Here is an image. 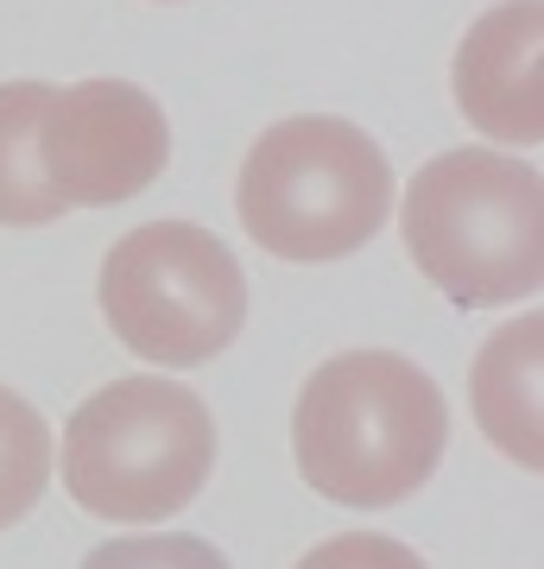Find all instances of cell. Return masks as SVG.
<instances>
[{
  "mask_svg": "<svg viewBox=\"0 0 544 569\" xmlns=\"http://www.w3.org/2000/svg\"><path fill=\"white\" fill-rule=\"evenodd\" d=\"M538 355H544V317H520L487 336V348L475 355V418L494 437L501 456H513L520 468L544 462L538 443Z\"/></svg>",
  "mask_w": 544,
  "mask_h": 569,
  "instance_id": "ba28073f",
  "label": "cell"
},
{
  "mask_svg": "<svg viewBox=\"0 0 544 569\" xmlns=\"http://www.w3.org/2000/svg\"><path fill=\"white\" fill-rule=\"evenodd\" d=\"M216 418L190 387L133 373L89 392L63 425V493L108 526H159L202 493Z\"/></svg>",
  "mask_w": 544,
  "mask_h": 569,
  "instance_id": "277c9868",
  "label": "cell"
},
{
  "mask_svg": "<svg viewBox=\"0 0 544 569\" xmlns=\"http://www.w3.org/2000/svg\"><path fill=\"white\" fill-rule=\"evenodd\" d=\"M544 0H501L456 44V108L506 146L544 140Z\"/></svg>",
  "mask_w": 544,
  "mask_h": 569,
  "instance_id": "52a82bcc",
  "label": "cell"
},
{
  "mask_svg": "<svg viewBox=\"0 0 544 569\" xmlns=\"http://www.w3.org/2000/svg\"><path fill=\"white\" fill-rule=\"evenodd\" d=\"M298 569H424V557L380 531H336L317 550H304Z\"/></svg>",
  "mask_w": 544,
  "mask_h": 569,
  "instance_id": "7c38bea8",
  "label": "cell"
},
{
  "mask_svg": "<svg viewBox=\"0 0 544 569\" xmlns=\"http://www.w3.org/2000/svg\"><path fill=\"white\" fill-rule=\"evenodd\" d=\"M449 406L437 380L393 348H348L304 380L291 411L298 475L336 507H399L437 475Z\"/></svg>",
  "mask_w": 544,
  "mask_h": 569,
  "instance_id": "6da1fadb",
  "label": "cell"
},
{
  "mask_svg": "<svg viewBox=\"0 0 544 569\" xmlns=\"http://www.w3.org/2000/svg\"><path fill=\"white\" fill-rule=\"evenodd\" d=\"M44 102L51 82H0V228H44L63 216L39 164Z\"/></svg>",
  "mask_w": 544,
  "mask_h": 569,
  "instance_id": "9c48e42d",
  "label": "cell"
},
{
  "mask_svg": "<svg viewBox=\"0 0 544 569\" xmlns=\"http://www.w3.org/2000/svg\"><path fill=\"white\" fill-rule=\"evenodd\" d=\"M235 209L273 260H343L393 216V164L343 114H291L247 146Z\"/></svg>",
  "mask_w": 544,
  "mask_h": 569,
  "instance_id": "3957f363",
  "label": "cell"
},
{
  "mask_svg": "<svg viewBox=\"0 0 544 569\" xmlns=\"http://www.w3.org/2000/svg\"><path fill=\"white\" fill-rule=\"evenodd\" d=\"M101 317L140 361L202 367L247 323V272L209 228L146 222L101 260Z\"/></svg>",
  "mask_w": 544,
  "mask_h": 569,
  "instance_id": "5b68a950",
  "label": "cell"
},
{
  "mask_svg": "<svg viewBox=\"0 0 544 569\" xmlns=\"http://www.w3.org/2000/svg\"><path fill=\"white\" fill-rule=\"evenodd\" d=\"M51 488V425L13 387H0V531L20 526Z\"/></svg>",
  "mask_w": 544,
  "mask_h": 569,
  "instance_id": "30bf717a",
  "label": "cell"
},
{
  "mask_svg": "<svg viewBox=\"0 0 544 569\" xmlns=\"http://www.w3.org/2000/svg\"><path fill=\"white\" fill-rule=\"evenodd\" d=\"M405 253L449 305H520L544 279V178L487 146L437 152L405 183Z\"/></svg>",
  "mask_w": 544,
  "mask_h": 569,
  "instance_id": "7a4b0ae2",
  "label": "cell"
},
{
  "mask_svg": "<svg viewBox=\"0 0 544 569\" xmlns=\"http://www.w3.org/2000/svg\"><path fill=\"white\" fill-rule=\"evenodd\" d=\"M171 159L165 108L140 82L89 77L51 89L39 121V164L63 209H115L152 190Z\"/></svg>",
  "mask_w": 544,
  "mask_h": 569,
  "instance_id": "8992f818",
  "label": "cell"
},
{
  "mask_svg": "<svg viewBox=\"0 0 544 569\" xmlns=\"http://www.w3.org/2000/svg\"><path fill=\"white\" fill-rule=\"evenodd\" d=\"M82 569H228V557L209 538H108Z\"/></svg>",
  "mask_w": 544,
  "mask_h": 569,
  "instance_id": "8fae6325",
  "label": "cell"
}]
</instances>
